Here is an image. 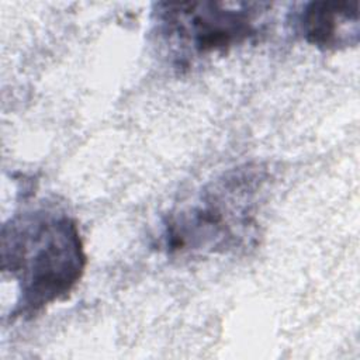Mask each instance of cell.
<instances>
[{
    "label": "cell",
    "mask_w": 360,
    "mask_h": 360,
    "mask_svg": "<svg viewBox=\"0 0 360 360\" xmlns=\"http://www.w3.org/2000/svg\"><path fill=\"white\" fill-rule=\"evenodd\" d=\"M266 6L248 1L156 3L152 34L169 63L183 70L257 38Z\"/></svg>",
    "instance_id": "3957f363"
},
{
    "label": "cell",
    "mask_w": 360,
    "mask_h": 360,
    "mask_svg": "<svg viewBox=\"0 0 360 360\" xmlns=\"http://www.w3.org/2000/svg\"><path fill=\"white\" fill-rule=\"evenodd\" d=\"M291 30L307 44L323 51H339L359 44L357 1H309L292 11Z\"/></svg>",
    "instance_id": "277c9868"
},
{
    "label": "cell",
    "mask_w": 360,
    "mask_h": 360,
    "mask_svg": "<svg viewBox=\"0 0 360 360\" xmlns=\"http://www.w3.org/2000/svg\"><path fill=\"white\" fill-rule=\"evenodd\" d=\"M269 180L270 173L260 163H245L210 180L163 217L159 249L188 259L255 249Z\"/></svg>",
    "instance_id": "6da1fadb"
},
{
    "label": "cell",
    "mask_w": 360,
    "mask_h": 360,
    "mask_svg": "<svg viewBox=\"0 0 360 360\" xmlns=\"http://www.w3.org/2000/svg\"><path fill=\"white\" fill-rule=\"evenodd\" d=\"M87 256L79 225L58 207L24 210L1 226V271L17 284L11 319L28 321L66 300Z\"/></svg>",
    "instance_id": "7a4b0ae2"
}]
</instances>
